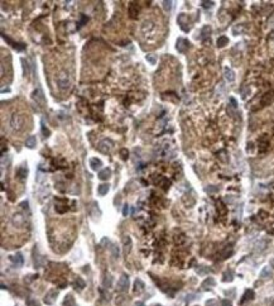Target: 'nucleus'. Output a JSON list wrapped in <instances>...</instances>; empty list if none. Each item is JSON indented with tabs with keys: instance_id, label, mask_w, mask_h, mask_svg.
Here are the masks:
<instances>
[{
	"instance_id": "obj_1",
	"label": "nucleus",
	"mask_w": 274,
	"mask_h": 306,
	"mask_svg": "<svg viewBox=\"0 0 274 306\" xmlns=\"http://www.w3.org/2000/svg\"><path fill=\"white\" fill-rule=\"evenodd\" d=\"M10 125L14 130H22L24 127V116L22 114H13L10 119Z\"/></svg>"
},
{
	"instance_id": "obj_2",
	"label": "nucleus",
	"mask_w": 274,
	"mask_h": 306,
	"mask_svg": "<svg viewBox=\"0 0 274 306\" xmlns=\"http://www.w3.org/2000/svg\"><path fill=\"white\" fill-rule=\"evenodd\" d=\"M57 85L61 90H67L70 88V77H68V74L66 71H62L60 75L57 76Z\"/></svg>"
},
{
	"instance_id": "obj_3",
	"label": "nucleus",
	"mask_w": 274,
	"mask_h": 306,
	"mask_svg": "<svg viewBox=\"0 0 274 306\" xmlns=\"http://www.w3.org/2000/svg\"><path fill=\"white\" fill-rule=\"evenodd\" d=\"M116 288H117V291H120V292L128 291V288H129V277H128V274H125V273L121 274V277L117 280Z\"/></svg>"
},
{
	"instance_id": "obj_4",
	"label": "nucleus",
	"mask_w": 274,
	"mask_h": 306,
	"mask_svg": "<svg viewBox=\"0 0 274 306\" xmlns=\"http://www.w3.org/2000/svg\"><path fill=\"white\" fill-rule=\"evenodd\" d=\"M32 97H33V100L36 101L37 104H39L41 106H43L44 104H46V97H44V94L42 91V89L41 88H37L36 90L33 91L32 94Z\"/></svg>"
},
{
	"instance_id": "obj_5",
	"label": "nucleus",
	"mask_w": 274,
	"mask_h": 306,
	"mask_svg": "<svg viewBox=\"0 0 274 306\" xmlns=\"http://www.w3.org/2000/svg\"><path fill=\"white\" fill-rule=\"evenodd\" d=\"M176 48H177V51L181 52V53H186L190 48V42L187 41L186 38H178V39H177Z\"/></svg>"
},
{
	"instance_id": "obj_6",
	"label": "nucleus",
	"mask_w": 274,
	"mask_h": 306,
	"mask_svg": "<svg viewBox=\"0 0 274 306\" xmlns=\"http://www.w3.org/2000/svg\"><path fill=\"white\" fill-rule=\"evenodd\" d=\"M111 148H113V142L110 139H102L98 144V149L101 153H109Z\"/></svg>"
},
{
	"instance_id": "obj_7",
	"label": "nucleus",
	"mask_w": 274,
	"mask_h": 306,
	"mask_svg": "<svg viewBox=\"0 0 274 306\" xmlns=\"http://www.w3.org/2000/svg\"><path fill=\"white\" fill-rule=\"evenodd\" d=\"M57 295H58L57 290H51V291H48V292H47V295H46V297H44V302H46L47 305H52L54 301H56Z\"/></svg>"
},
{
	"instance_id": "obj_8",
	"label": "nucleus",
	"mask_w": 274,
	"mask_h": 306,
	"mask_svg": "<svg viewBox=\"0 0 274 306\" xmlns=\"http://www.w3.org/2000/svg\"><path fill=\"white\" fill-rule=\"evenodd\" d=\"M10 261H12L16 267L23 266V263H24V258H23L22 253H16L15 256H12V257H10Z\"/></svg>"
},
{
	"instance_id": "obj_9",
	"label": "nucleus",
	"mask_w": 274,
	"mask_h": 306,
	"mask_svg": "<svg viewBox=\"0 0 274 306\" xmlns=\"http://www.w3.org/2000/svg\"><path fill=\"white\" fill-rule=\"evenodd\" d=\"M16 176H18L19 180H25L27 176H28V168L25 166H20L18 170H16Z\"/></svg>"
},
{
	"instance_id": "obj_10",
	"label": "nucleus",
	"mask_w": 274,
	"mask_h": 306,
	"mask_svg": "<svg viewBox=\"0 0 274 306\" xmlns=\"http://www.w3.org/2000/svg\"><path fill=\"white\" fill-rule=\"evenodd\" d=\"M101 166H102V162L100 161L99 158H96V157L90 158V167H91V170L98 171L99 168H101Z\"/></svg>"
},
{
	"instance_id": "obj_11",
	"label": "nucleus",
	"mask_w": 274,
	"mask_h": 306,
	"mask_svg": "<svg viewBox=\"0 0 274 306\" xmlns=\"http://www.w3.org/2000/svg\"><path fill=\"white\" fill-rule=\"evenodd\" d=\"M224 76H225V79H226L229 82H234L235 81V72L232 71L231 68L225 67L224 68Z\"/></svg>"
},
{
	"instance_id": "obj_12",
	"label": "nucleus",
	"mask_w": 274,
	"mask_h": 306,
	"mask_svg": "<svg viewBox=\"0 0 274 306\" xmlns=\"http://www.w3.org/2000/svg\"><path fill=\"white\" fill-rule=\"evenodd\" d=\"M211 32H212V29H211L210 26H205L202 29H201V39L202 41H206L207 38L211 36Z\"/></svg>"
},
{
	"instance_id": "obj_13",
	"label": "nucleus",
	"mask_w": 274,
	"mask_h": 306,
	"mask_svg": "<svg viewBox=\"0 0 274 306\" xmlns=\"http://www.w3.org/2000/svg\"><path fill=\"white\" fill-rule=\"evenodd\" d=\"M186 19H187V15H186L185 13H182V14H179V17H178V19H177V20H178L179 27H181L182 29L185 30V32H188L190 28H187V27H186V22H185Z\"/></svg>"
},
{
	"instance_id": "obj_14",
	"label": "nucleus",
	"mask_w": 274,
	"mask_h": 306,
	"mask_svg": "<svg viewBox=\"0 0 274 306\" xmlns=\"http://www.w3.org/2000/svg\"><path fill=\"white\" fill-rule=\"evenodd\" d=\"M253 298H254V291H253V290H246L244 296H242V298L240 300V304H245L246 301L253 300Z\"/></svg>"
},
{
	"instance_id": "obj_15",
	"label": "nucleus",
	"mask_w": 274,
	"mask_h": 306,
	"mask_svg": "<svg viewBox=\"0 0 274 306\" xmlns=\"http://www.w3.org/2000/svg\"><path fill=\"white\" fill-rule=\"evenodd\" d=\"M25 145L28 148L30 149H33L34 147L37 145V137L36 135H29L28 138H27V141H25Z\"/></svg>"
},
{
	"instance_id": "obj_16",
	"label": "nucleus",
	"mask_w": 274,
	"mask_h": 306,
	"mask_svg": "<svg viewBox=\"0 0 274 306\" xmlns=\"http://www.w3.org/2000/svg\"><path fill=\"white\" fill-rule=\"evenodd\" d=\"M110 176H111V170L110 168H104L101 171L99 172V178L100 180H107L110 178Z\"/></svg>"
},
{
	"instance_id": "obj_17",
	"label": "nucleus",
	"mask_w": 274,
	"mask_h": 306,
	"mask_svg": "<svg viewBox=\"0 0 274 306\" xmlns=\"http://www.w3.org/2000/svg\"><path fill=\"white\" fill-rule=\"evenodd\" d=\"M109 190H110L109 183H101V185L99 186V189H98V192H99V195L104 196V195H106L107 192H109Z\"/></svg>"
},
{
	"instance_id": "obj_18",
	"label": "nucleus",
	"mask_w": 274,
	"mask_h": 306,
	"mask_svg": "<svg viewBox=\"0 0 274 306\" xmlns=\"http://www.w3.org/2000/svg\"><path fill=\"white\" fill-rule=\"evenodd\" d=\"M3 37H4V39H5V41H8L9 43H12V46L14 47V48H16V50H18V51H23V50H25V44H23V43H15V42L10 41L8 37H5L4 34H3Z\"/></svg>"
},
{
	"instance_id": "obj_19",
	"label": "nucleus",
	"mask_w": 274,
	"mask_h": 306,
	"mask_svg": "<svg viewBox=\"0 0 274 306\" xmlns=\"http://www.w3.org/2000/svg\"><path fill=\"white\" fill-rule=\"evenodd\" d=\"M123 243H124V245H125V252H130V249H131V239H130V236H123Z\"/></svg>"
},
{
	"instance_id": "obj_20",
	"label": "nucleus",
	"mask_w": 274,
	"mask_h": 306,
	"mask_svg": "<svg viewBox=\"0 0 274 306\" xmlns=\"http://www.w3.org/2000/svg\"><path fill=\"white\" fill-rule=\"evenodd\" d=\"M134 286H135V288H134L135 292H141V291L144 290V283H143V281H141V280H137V281H135Z\"/></svg>"
},
{
	"instance_id": "obj_21",
	"label": "nucleus",
	"mask_w": 274,
	"mask_h": 306,
	"mask_svg": "<svg viewBox=\"0 0 274 306\" xmlns=\"http://www.w3.org/2000/svg\"><path fill=\"white\" fill-rule=\"evenodd\" d=\"M215 283H216V282H215L214 278L212 277H209V278H206V280H205L203 282H202V287L203 288H207V286H209V287L215 286Z\"/></svg>"
},
{
	"instance_id": "obj_22",
	"label": "nucleus",
	"mask_w": 274,
	"mask_h": 306,
	"mask_svg": "<svg viewBox=\"0 0 274 306\" xmlns=\"http://www.w3.org/2000/svg\"><path fill=\"white\" fill-rule=\"evenodd\" d=\"M272 276V271H270L269 267H264V268L262 269V272H260V277L262 278H268Z\"/></svg>"
},
{
	"instance_id": "obj_23",
	"label": "nucleus",
	"mask_w": 274,
	"mask_h": 306,
	"mask_svg": "<svg viewBox=\"0 0 274 306\" xmlns=\"http://www.w3.org/2000/svg\"><path fill=\"white\" fill-rule=\"evenodd\" d=\"M227 43H229V38H227V37H225V36L220 37V38L217 39V46H218V47H224V46H226Z\"/></svg>"
},
{
	"instance_id": "obj_24",
	"label": "nucleus",
	"mask_w": 274,
	"mask_h": 306,
	"mask_svg": "<svg viewBox=\"0 0 274 306\" xmlns=\"http://www.w3.org/2000/svg\"><path fill=\"white\" fill-rule=\"evenodd\" d=\"M75 286H76V288L78 287V290H82V288L86 286V283H85V281L82 280V278H77V280L75 281Z\"/></svg>"
},
{
	"instance_id": "obj_25",
	"label": "nucleus",
	"mask_w": 274,
	"mask_h": 306,
	"mask_svg": "<svg viewBox=\"0 0 274 306\" xmlns=\"http://www.w3.org/2000/svg\"><path fill=\"white\" fill-rule=\"evenodd\" d=\"M65 305L67 306H75V300L73 297H72V295H67L65 298Z\"/></svg>"
},
{
	"instance_id": "obj_26",
	"label": "nucleus",
	"mask_w": 274,
	"mask_h": 306,
	"mask_svg": "<svg viewBox=\"0 0 274 306\" xmlns=\"http://www.w3.org/2000/svg\"><path fill=\"white\" fill-rule=\"evenodd\" d=\"M111 285H113V277L109 274V276H106L105 281H104V286L106 288H109V287H111Z\"/></svg>"
},
{
	"instance_id": "obj_27",
	"label": "nucleus",
	"mask_w": 274,
	"mask_h": 306,
	"mask_svg": "<svg viewBox=\"0 0 274 306\" xmlns=\"http://www.w3.org/2000/svg\"><path fill=\"white\" fill-rule=\"evenodd\" d=\"M172 6H173V1H163V8H164L165 12H171V9H172Z\"/></svg>"
},
{
	"instance_id": "obj_28",
	"label": "nucleus",
	"mask_w": 274,
	"mask_h": 306,
	"mask_svg": "<svg viewBox=\"0 0 274 306\" xmlns=\"http://www.w3.org/2000/svg\"><path fill=\"white\" fill-rule=\"evenodd\" d=\"M27 306H39V304H38L37 300H34V298L29 297L28 300H27Z\"/></svg>"
},
{
	"instance_id": "obj_29",
	"label": "nucleus",
	"mask_w": 274,
	"mask_h": 306,
	"mask_svg": "<svg viewBox=\"0 0 274 306\" xmlns=\"http://www.w3.org/2000/svg\"><path fill=\"white\" fill-rule=\"evenodd\" d=\"M145 58H147V61L150 65H155V62H157V58H155V56H153V54H148Z\"/></svg>"
},
{
	"instance_id": "obj_30",
	"label": "nucleus",
	"mask_w": 274,
	"mask_h": 306,
	"mask_svg": "<svg viewBox=\"0 0 274 306\" xmlns=\"http://www.w3.org/2000/svg\"><path fill=\"white\" fill-rule=\"evenodd\" d=\"M231 253H232V248L231 247H227V248L222 252V258H227L229 256H231Z\"/></svg>"
},
{
	"instance_id": "obj_31",
	"label": "nucleus",
	"mask_w": 274,
	"mask_h": 306,
	"mask_svg": "<svg viewBox=\"0 0 274 306\" xmlns=\"http://www.w3.org/2000/svg\"><path fill=\"white\" fill-rule=\"evenodd\" d=\"M232 280V272L231 271H226V272L224 273V281H231Z\"/></svg>"
},
{
	"instance_id": "obj_32",
	"label": "nucleus",
	"mask_w": 274,
	"mask_h": 306,
	"mask_svg": "<svg viewBox=\"0 0 274 306\" xmlns=\"http://www.w3.org/2000/svg\"><path fill=\"white\" fill-rule=\"evenodd\" d=\"M138 10L139 9H135V4L133 3V4H131V6H130V14H131V17H137V14H138Z\"/></svg>"
},
{
	"instance_id": "obj_33",
	"label": "nucleus",
	"mask_w": 274,
	"mask_h": 306,
	"mask_svg": "<svg viewBox=\"0 0 274 306\" xmlns=\"http://www.w3.org/2000/svg\"><path fill=\"white\" fill-rule=\"evenodd\" d=\"M248 94H250V89L248 88V86H245L244 89L241 90V95H242V99H245L246 96H248Z\"/></svg>"
},
{
	"instance_id": "obj_34",
	"label": "nucleus",
	"mask_w": 274,
	"mask_h": 306,
	"mask_svg": "<svg viewBox=\"0 0 274 306\" xmlns=\"http://www.w3.org/2000/svg\"><path fill=\"white\" fill-rule=\"evenodd\" d=\"M42 133H43V135H44V137H49V130L47 129V128H46V125H44L43 123H42Z\"/></svg>"
},
{
	"instance_id": "obj_35",
	"label": "nucleus",
	"mask_w": 274,
	"mask_h": 306,
	"mask_svg": "<svg viewBox=\"0 0 274 306\" xmlns=\"http://www.w3.org/2000/svg\"><path fill=\"white\" fill-rule=\"evenodd\" d=\"M201 4H202L203 8H211L214 5V1H202Z\"/></svg>"
},
{
	"instance_id": "obj_36",
	"label": "nucleus",
	"mask_w": 274,
	"mask_h": 306,
	"mask_svg": "<svg viewBox=\"0 0 274 306\" xmlns=\"http://www.w3.org/2000/svg\"><path fill=\"white\" fill-rule=\"evenodd\" d=\"M113 252H114V257L117 258L119 257V249L116 248V245H113Z\"/></svg>"
},
{
	"instance_id": "obj_37",
	"label": "nucleus",
	"mask_w": 274,
	"mask_h": 306,
	"mask_svg": "<svg viewBox=\"0 0 274 306\" xmlns=\"http://www.w3.org/2000/svg\"><path fill=\"white\" fill-rule=\"evenodd\" d=\"M128 214H129V206L125 205V207H124V210H123V215L124 216H128Z\"/></svg>"
},
{
	"instance_id": "obj_38",
	"label": "nucleus",
	"mask_w": 274,
	"mask_h": 306,
	"mask_svg": "<svg viewBox=\"0 0 274 306\" xmlns=\"http://www.w3.org/2000/svg\"><path fill=\"white\" fill-rule=\"evenodd\" d=\"M221 306H231V302L229 300H222L221 301Z\"/></svg>"
}]
</instances>
